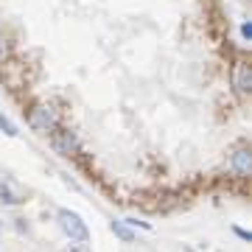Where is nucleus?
I'll return each instance as SVG.
<instances>
[{
	"instance_id": "obj_1",
	"label": "nucleus",
	"mask_w": 252,
	"mask_h": 252,
	"mask_svg": "<svg viewBox=\"0 0 252 252\" xmlns=\"http://www.w3.org/2000/svg\"><path fill=\"white\" fill-rule=\"evenodd\" d=\"M59 224H62L64 233L70 235V241L84 244L87 238H90V230H87V224H84V221H81L76 213H70V210H59Z\"/></svg>"
},
{
	"instance_id": "obj_2",
	"label": "nucleus",
	"mask_w": 252,
	"mask_h": 252,
	"mask_svg": "<svg viewBox=\"0 0 252 252\" xmlns=\"http://www.w3.org/2000/svg\"><path fill=\"white\" fill-rule=\"evenodd\" d=\"M28 124H31V129H36V132H54V129H56V112H54V107H48V104L34 107L31 112H28Z\"/></svg>"
},
{
	"instance_id": "obj_3",
	"label": "nucleus",
	"mask_w": 252,
	"mask_h": 252,
	"mask_svg": "<svg viewBox=\"0 0 252 252\" xmlns=\"http://www.w3.org/2000/svg\"><path fill=\"white\" fill-rule=\"evenodd\" d=\"M51 146H54V152H56V154H62V157H70V154L79 149L76 137H73L67 129H59V126H56L54 132H51Z\"/></svg>"
},
{
	"instance_id": "obj_4",
	"label": "nucleus",
	"mask_w": 252,
	"mask_h": 252,
	"mask_svg": "<svg viewBox=\"0 0 252 252\" xmlns=\"http://www.w3.org/2000/svg\"><path fill=\"white\" fill-rule=\"evenodd\" d=\"M233 87L241 93V95H247V93L252 90V70H250V64H247V62L235 64V70H233Z\"/></svg>"
},
{
	"instance_id": "obj_5",
	"label": "nucleus",
	"mask_w": 252,
	"mask_h": 252,
	"mask_svg": "<svg viewBox=\"0 0 252 252\" xmlns=\"http://www.w3.org/2000/svg\"><path fill=\"white\" fill-rule=\"evenodd\" d=\"M230 165L235 168V174H238V177H250V168H252L250 149H238V152L230 157Z\"/></svg>"
},
{
	"instance_id": "obj_6",
	"label": "nucleus",
	"mask_w": 252,
	"mask_h": 252,
	"mask_svg": "<svg viewBox=\"0 0 252 252\" xmlns=\"http://www.w3.org/2000/svg\"><path fill=\"white\" fill-rule=\"evenodd\" d=\"M0 199H3L6 205H20V202H26V193L17 190L9 180H3V182H0Z\"/></svg>"
},
{
	"instance_id": "obj_7",
	"label": "nucleus",
	"mask_w": 252,
	"mask_h": 252,
	"mask_svg": "<svg viewBox=\"0 0 252 252\" xmlns=\"http://www.w3.org/2000/svg\"><path fill=\"white\" fill-rule=\"evenodd\" d=\"M112 233H115L118 238H121V241H126V244H132V241H135L132 230H129V227H124L121 221H112Z\"/></svg>"
},
{
	"instance_id": "obj_8",
	"label": "nucleus",
	"mask_w": 252,
	"mask_h": 252,
	"mask_svg": "<svg viewBox=\"0 0 252 252\" xmlns=\"http://www.w3.org/2000/svg\"><path fill=\"white\" fill-rule=\"evenodd\" d=\"M0 129H3V132H6L9 137H17V126L11 124V121H9L6 115H0Z\"/></svg>"
},
{
	"instance_id": "obj_9",
	"label": "nucleus",
	"mask_w": 252,
	"mask_h": 252,
	"mask_svg": "<svg viewBox=\"0 0 252 252\" xmlns=\"http://www.w3.org/2000/svg\"><path fill=\"white\" fill-rule=\"evenodd\" d=\"M241 34L247 36V39H252V26H250V23H244V26H241Z\"/></svg>"
},
{
	"instance_id": "obj_10",
	"label": "nucleus",
	"mask_w": 252,
	"mask_h": 252,
	"mask_svg": "<svg viewBox=\"0 0 252 252\" xmlns=\"http://www.w3.org/2000/svg\"><path fill=\"white\" fill-rule=\"evenodd\" d=\"M0 48H3V28H0Z\"/></svg>"
},
{
	"instance_id": "obj_11",
	"label": "nucleus",
	"mask_w": 252,
	"mask_h": 252,
	"mask_svg": "<svg viewBox=\"0 0 252 252\" xmlns=\"http://www.w3.org/2000/svg\"><path fill=\"white\" fill-rule=\"evenodd\" d=\"M70 252H81V250H70Z\"/></svg>"
}]
</instances>
